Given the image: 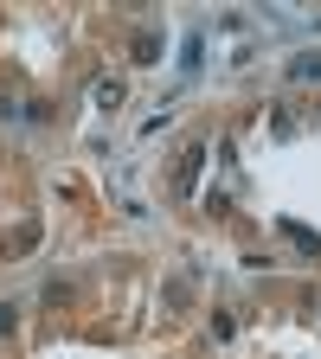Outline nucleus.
I'll list each match as a JSON object with an SVG mask.
<instances>
[{
    "label": "nucleus",
    "instance_id": "obj_2",
    "mask_svg": "<svg viewBox=\"0 0 321 359\" xmlns=\"http://www.w3.org/2000/svg\"><path fill=\"white\" fill-rule=\"evenodd\" d=\"M277 231H283L302 257H321V231H308V224H296V218H277Z\"/></svg>",
    "mask_w": 321,
    "mask_h": 359
},
{
    "label": "nucleus",
    "instance_id": "obj_1",
    "mask_svg": "<svg viewBox=\"0 0 321 359\" xmlns=\"http://www.w3.org/2000/svg\"><path fill=\"white\" fill-rule=\"evenodd\" d=\"M199 173H206V148L193 142L187 154H180V173H173V187H180V193H193V187H199Z\"/></svg>",
    "mask_w": 321,
    "mask_h": 359
},
{
    "label": "nucleus",
    "instance_id": "obj_4",
    "mask_svg": "<svg viewBox=\"0 0 321 359\" xmlns=\"http://www.w3.org/2000/svg\"><path fill=\"white\" fill-rule=\"evenodd\" d=\"M199 52H206V32L193 26L187 39H180V71H199Z\"/></svg>",
    "mask_w": 321,
    "mask_h": 359
},
{
    "label": "nucleus",
    "instance_id": "obj_6",
    "mask_svg": "<svg viewBox=\"0 0 321 359\" xmlns=\"http://www.w3.org/2000/svg\"><path fill=\"white\" fill-rule=\"evenodd\" d=\"M135 65H161V39L155 32H135Z\"/></svg>",
    "mask_w": 321,
    "mask_h": 359
},
{
    "label": "nucleus",
    "instance_id": "obj_5",
    "mask_svg": "<svg viewBox=\"0 0 321 359\" xmlns=\"http://www.w3.org/2000/svg\"><path fill=\"white\" fill-rule=\"evenodd\" d=\"M289 77H302V83H321V52H302V58H289Z\"/></svg>",
    "mask_w": 321,
    "mask_h": 359
},
{
    "label": "nucleus",
    "instance_id": "obj_7",
    "mask_svg": "<svg viewBox=\"0 0 321 359\" xmlns=\"http://www.w3.org/2000/svg\"><path fill=\"white\" fill-rule=\"evenodd\" d=\"M13 321H20V308H13V302H0V334H13Z\"/></svg>",
    "mask_w": 321,
    "mask_h": 359
},
{
    "label": "nucleus",
    "instance_id": "obj_3",
    "mask_svg": "<svg viewBox=\"0 0 321 359\" xmlns=\"http://www.w3.org/2000/svg\"><path fill=\"white\" fill-rule=\"evenodd\" d=\"M90 103H97V109H116L122 103V77H97V83H90Z\"/></svg>",
    "mask_w": 321,
    "mask_h": 359
}]
</instances>
